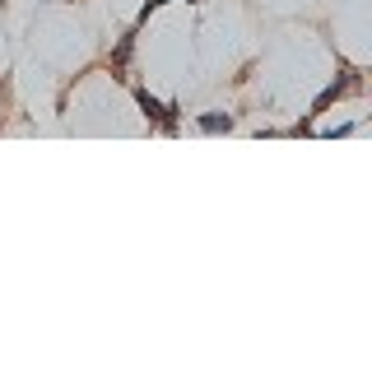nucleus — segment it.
I'll use <instances>...</instances> for the list:
<instances>
[{
  "label": "nucleus",
  "mask_w": 372,
  "mask_h": 372,
  "mask_svg": "<svg viewBox=\"0 0 372 372\" xmlns=\"http://www.w3.org/2000/svg\"><path fill=\"white\" fill-rule=\"evenodd\" d=\"M201 130H210V135L232 130V117H228V112H205V117H201Z\"/></svg>",
  "instance_id": "obj_1"
}]
</instances>
